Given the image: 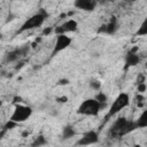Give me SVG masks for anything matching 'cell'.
<instances>
[{
    "label": "cell",
    "mask_w": 147,
    "mask_h": 147,
    "mask_svg": "<svg viewBox=\"0 0 147 147\" xmlns=\"http://www.w3.org/2000/svg\"><path fill=\"white\" fill-rule=\"evenodd\" d=\"M134 129H137L134 122H130L125 117H119L113 123L110 127V134L113 137H119L131 132Z\"/></svg>",
    "instance_id": "1"
},
{
    "label": "cell",
    "mask_w": 147,
    "mask_h": 147,
    "mask_svg": "<svg viewBox=\"0 0 147 147\" xmlns=\"http://www.w3.org/2000/svg\"><path fill=\"white\" fill-rule=\"evenodd\" d=\"M101 109H102V105L98 102L94 98H90V99L84 100L79 105L77 113L84 116H96Z\"/></svg>",
    "instance_id": "2"
},
{
    "label": "cell",
    "mask_w": 147,
    "mask_h": 147,
    "mask_svg": "<svg viewBox=\"0 0 147 147\" xmlns=\"http://www.w3.org/2000/svg\"><path fill=\"white\" fill-rule=\"evenodd\" d=\"M130 105V95L126 92H121L111 102L108 111V116H115L125 109Z\"/></svg>",
    "instance_id": "3"
},
{
    "label": "cell",
    "mask_w": 147,
    "mask_h": 147,
    "mask_svg": "<svg viewBox=\"0 0 147 147\" xmlns=\"http://www.w3.org/2000/svg\"><path fill=\"white\" fill-rule=\"evenodd\" d=\"M32 108L30 106H25V105H16L11 115H10V118L11 121H14L15 123L20 124V123H23L25 121H28L31 115H32Z\"/></svg>",
    "instance_id": "4"
},
{
    "label": "cell",
    "mask_w": 147,
    "mask_h": 147,
    "mask_svg": "<svg viewBox=\"0 0 147 147\" xmlns=\"http://www.w3.org/2000/svg\"><path fill=\"white\" fill-rule=\"evenodd\" d=\"M47 17V14H45L44 11H39L37 14H33L32 16H30L21 26V29L18 30V32H24L28 30H32L36 28H39L44 24L45 20Z\"/></svg>",
    "instance_id": "5"
},
{
    "label": "cell",
    "mask_w": 147,
    "mask_h": 147,
    "mask_svg": "<svg viewBox=\"0 0 147 147\" xmlns=\"http://www.w3.org/2000/svg\"><path fill=\"white\" fill-rule=\"evenodd\" d=\"M72 42V38L69 37L68 34L64 33H60L56 34L55 37V42H54V47H53V52H52V56L59 54L60 52L67 49Z\"/></svg>",
    "instance_id": "6"
},
{
    "label": "cell",
    "mask_w": 147,
    "mask_h": 147,
    "mask_svg": "<svg viewBox=\"0 0 147 147\" xmlns=\"http://www.w3.org/2000/svg\"><path fill=\"white\" fill-rule=\"evenodd\" d=\"M78 30V22L74 18H69L67 21H64L63 23H61L60 25L55 26L53 29V32L55 34H60V33H71V32H76Z\"/></svg>",
    "instance_id": "7"
},
{
    "label": "cell",
    "mask_w": 147,
    "mask_h": 147,
    "mask_svg": "<svg viewBox=\"0 0 147 147\" xmlns=\"http://www.w3.org/2000/svg\"><path fill=\"white\" fill-rule=\"evenodd\" d=\"M99 141V133L94 130H90L84 132L80 138H78L76 145L78 146H86V145H94Z\"/></svg>",
    "instance_id": "8"
},
{
    "label": "cell",
    "mask_w": 147,
    "mask_h": 147,
    "mask_svg": "<svg viewBox=\"0 0 147 147\" xmlns=\"http://www.w3.org/2000/svg\"><path fill=\"white\" fill-rule=\"evenodd\" d=\"M140 62V56L138 54V47H133L131 49H129V52L125 55L124 59V69L131 68V67H136L137 64H139Z\"/></svg>",
    "instance_id": "9"
},
{
    "label": "cell",
    "mask_w": 147,
    "mask_h": 147,
    "mask_svg": "<svg viewBox=\"0 0 147 147\" xmlns=\"http://www.w3.org/2000/svg\"><path fill=\"white\" fill-rule=\"evenodd\" d=\"M29 51V47L28 46H24V47H20V48H14L11 51H9L7 54H6V62L8 63H13V62H17L20 61Z\"/></svg>",
    "instance_id": "10"
},
{
    "label": "cell",
    "mask_w": 147,
    "mask_h": 147,
    "mask_svg": "<svg viewBox=\"0 0 147 147\" xmlns=\"http://www.w3.org/2000/svg\"><path fill=\"white\" fill-rule=\"evenodd\" d=\"M98 0H75L74 7L84 11H93L96 8Z\"/></svg>",
    "instance_id": "11"
},
{
    "label": "cell",
    "mask_w": 147,
    "mask_h": 147,
    "mask_svg": "<svg viewBox=\"0 0 147 147\" xmlns=\"http://www.w3.org/2000/svg\"><path fill=\"white\" fill-rule=\"evenodd\" d=\"M117 26H118L117 20H116V17H113V20H110L109 23H107V24H105V25L101 26V29L99 30V32H105L107 34H114L117 31Z\"/></svg>",
    "instance_id": "12"
},
{
    "label": "cell",
    "mask_w": 147,
    "mask_h": 147,
    "mask_svg": "<svg viewBox=\"0 0 147 147\" xmlns=\"http://www.w3.org/2000/svg\"><path fill=\"white\" fill-rule=\"evenodd\" d=\"M134 124H136V127L138 129H144V127H146L147 126V111L146 110H144L142 113H141V115L138 117V119L134 122Z\"/></svg>",
    "instance_id": "13"
},
{
    "label": "cell",
    "mask_w": 147,
    "mask_h": 147,
    "mask_svg": "<svg viewBox=\"0 0 147 147\" xmlns=\"http://www.w3.org/2000/svg\"><path fill=\"white\" fill-rule=\"evenodd\" d=\"M76 134H77V132H76L75 127L71 126V125L65 126V127L63 129V131H62V138H63V139H70V138H74Z\"/></svg>",
    "instance_id": "14"
},
{
    "label": "cell",
    "mask_w": 147,
    "mask_h": 147,
    "mask_svg": "<svg viewBox=\"0 0 147 147\" xmlns=\"http://www.w3.org/2000/svg\"><path fill=\"white\" fill-rule=\"evenodd\" d=\"M94 99L103 106V105H106V103H107V101H108V95H107L105 92H102V91L100 90V91H98V92H96V94L94 95Z\"/></svg>",
    "instance_id": "15"
},
{
    "label": "cell",
    "mask_w": 147,
    "mask_h": 147,
    "mask_svg": "<svg viewBox=\"0 0 147 147\" xmlns=\"http://www.w3.org/2000/svg\"><path fill=\"white\" fill-rule=\"evenodd\" d=\"M101 86H102V84H101V82L99 80V79H91L90 80V87L93 90V91H95V92H98V91H100L101 90Z\"/></svg>",
    "instance_id": "16"
},
{
    "label": "cell",
    "mask_w": 147,
    "mask_h": 147,
    "mask_svg": "<svg viewBox=\"0 0 147 147\" xmlns=\"http://www.w3.org/2000/svg\"><path fill=\"white\" fill-rule=\"evenodd\" d=\"M46 144H47L46 138H45L44 136H38V137L34 139V141L32 142V146H44V145H46Z\"/></svg>",
    "instance_id": "17"
},
{
    "label": "cell",
    "mask_w": 147,
    "mask_h": 147,
    "mask_svg": "<svg viewBox=\"0 0 147 147\" xmlns=\"http://www.w3.org/2000/svg\"><path fill=\"white\" fill-rule=\"evenodd\" d=\"M137 34H138V36H146V34H147V21H146V20L141 23L140 28H139L138 31H137Z\"/></svg>",
    "instance_id": "18"
},
{
    "label": "cell",
    "mask_w": 147,
    "mask_h": 147,
    "mask_svg": "<svg viewBox=\"0 0 147 147\" xmlns=\"http://www.w3.org/2000/svg\"><path fill=\"white\" fill-rule=\"evenodd\" d=\"M18 124L17 123H15L14 121H11V119H8L7 122H6V124L2 126V130H3V132H6V131H8V130H11V129H14L15 126H17Z\"/></svg>",
    "instance_id": "19"
},
{
    "label": "cell",
    "mask_w": 147,
    "mask_h": 147,
    "mask_svg": "<svg viewBox=\"0 0 147 147\" xmlns=\"http://www.w3.org/2000/svg\"><path fill=\"white\" fill-rule=\"evenodd\" d=\"M146 88H147V85H146L145 82H140V83H138V93H139V94L145 93V92H146Z\"/></svg>",
    "instance_id": "20"
},
{
    "label": "cell",
    "mask_w": 147,
    "mask_h": 147,
    "mask_svg": "<svg viewBox=\"0 0 147 147\" xmlns=\"http://www.w3.org/2000/svg\"><path fill=\"white\" fill-rule=\"evenodd\" d=\"M53 29H54V28H52V26H48V28L44 29V31H42V34H44V36H47V34H49L51 32H53Z\"/></svg>",
    "instance_id": "21"
},
{
    "label": "cell",
    "mask_w": 147,
    "mask_h": 147,
    "mask_svg": "<svg viewBox=\"0 0 147 147\" xmlns=\"http://www.w3.org/2000/svg\"><path fill=\"white\" fill-rule=\"evenodd\" d=\"M68 84H69V79H67V78L60 79V80L57 82V85H68Z\"/></svg>",
    "instance_id": "22"
},
{
    "label": "cell",
    "mask_w": 147,
    "mask_h": 147,
    "mask_svg": "<svg viewBox=\"0 0 147 147\" xmlns=\"http://www.w3.org/2000/svg\"><path fill=\"white\" fill-rule=\"evenodd\" d=\"M67 101H68L67 96H61V98L57 99V102H60V103H63V102H67Z\"/></svg>",
    "instance_id": "23"
}]
</instances>
